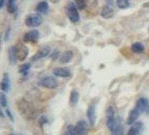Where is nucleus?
<instances>
[{
	"label": "nucleus",
	"instance_id": "obj_1",
	"mask_svg": "<svg viewBox=\"0 0 149 135\" xmlns=\"http://www.w3.org/2000/svg\"><path fill=\"white\" fill-rule=\"evenodd\" d=\"M17 108H18V111L20 112L22 117H25V119L31 120L36 117L37 113H36V109H35L34 104L28 101L27 99H19L17 101Z\"/></svg>",
	"mask_w": 149,
	"mask_h": 135
},
{
	"label": "nucleus",
	"instance_id": "obj_2",
	"mask_svg": "<svg viewBox=\"0 0 149 135\" xmlns=\"http://www.w3.org/2000/svg\"><path fill=\"white\" fill-rule=\"evenodd\" d=\"M66 13H67L68 18L73 23H76V22L79 21V13H78L77 6L75 5L74 3H69L67 7H66Z\"/></svg>",
	"mask_w": 149,
	"mask_h": 135
},
{
	"label": "nucleus",
	"instance_id": "obj_3",
	"mask_svg": "<svg viewBox=\"0 0 149 135\" xmlns=\"http://www.w3.org/2000/svg\"><path fill=\"white\" fill-rule=\"evenodd\" d=\"M42 23V17L39 14H31L25 18V25L29 28H36Z\"/></svg>",
	"mask_w": 149,
	"mask_h": 135
},
{
	"label": "nucleus",
	"instance_id": "obj_4",
	"mask_svg": "<svg viewBox=\"0 0 149 135\" xmlns=\"http://www.w3.org/2000/svg\"><path fill=\"white\" fill-rule=\"evenodd\" d=\"M38 85L42 88H46V89H56L57 86H58V82H57V80L52 76H47V77H44L42 79L39 80V82Z\"/></svg>",
	"mask_w": 149,
	"mask_h": 135
},
{
	"label": "nucleus",
	"instance_id": "obj_5",
	"mask_svg": "<svg viewBox=\"0 0 149 135\" xmlns=\"http://www.w3.org/2000/svg\"><path fill=\"white\" fill-rule=\"evenodd\" d=\"M87 123L85 120H79L74 127V135H87Z\"/></svg>",
	"mask_w": 149,
	"mask_h": 135
},
{
	"label": "nucleus",
	"instance_id": "obj_6",
	"mask_svg": "<svg viewBox=\"0 0 149 135\" xmlns=\"http://www.w3.org/2000/svg\"><path fill=\"white\" fill-rule=\"evenodd\" d=\"M143 123L141 121H135L133 125H131L130 129L128 130L127 135H141L143 132Z\"/></svg>",
	"mask_w": 149,
	"mask_h": 135
},
{
	"label": "nucleus",
	"instance_id": "obj_7",
	"mask_svg": "<svg viewBox=\"0 0 149 135\" xmlns=\"http://www.w3.org/2000/svg\"><path fill=\"white\" fill-rule=\"evenodd\" d=\"M87 117L90 125L93 127L94 125H95V120H96V112H95V104H91L90 106H89V108H88Z\"/></svg>",
	"mask_w": 149,
	"mask_h": 135
},
{
	"label": "nucleus",
	"instance_id": "obj_8",
	"mask_svg": "<svg viewBox=\"0 0 149 135\" xmlns=\"http://www.w3.org/2000/svg\"><path fill=\"white\" fill-rule=\"evenodd\" d=\"M137 110L140 111L141 113H144V112H146L147 110H148L149 108V101L147 98H145V97H141V98L137 99V104H135V107Z\"/></svg>",
	"mask_w": 149,
	"mask_h": 135
},
{
	"label": "nucleus",
	"instance_id": "obj_9",
	"mask_svg": "<svg viewBox=\"0 0 149 135\" xmlns=\"http://www.w3.org/2000/svg\"><path fill=\"white\" fill-rule=\"evenodd\" d=\"M16 51H17V58L20 60V61H23L27 56H28L29 50L28 48L25 46V44H19L18 46H16Z\"/></svg>",
	"mask_w": 149,
	"mask_h": 135
},
{
	"label": "nucleus",
	"instance_id": "obj_10",
	"mask_svg": "<svg viewBox=\"0 0 149 135\" xmlns=\"http://www.w3.org/2000/svg\"><path fill=\"white\" fill-rule=\"evenodd\" d=\"M39 38V33L36 30H33V31H30L28 33L25 34L23 36V41L25 42H36Z\"/></svg>",
	"mask_w": 149,
	"mask_h": 135
},
{
	"label": "nucleus",
	"instance_id": "obj_11",
	"mask_svg": "<svg viewBox=\"0 0 149 135\" xmlns=\"http://www.w3.org/2000/svg\"><path fill=\"white\" fill-rule=\"evenodd\" d=\"M53 74L57 77H62V78H68L71 76V72L67 68H55L53 70Z\"/></svg>",
	"mask_w": 149,
	"mask_h": 135
},
{
	"label": "nucleus",
	"instance_id": "obj_12",
	"mask_svg": "<svg viewBox=\"0 0 149 135\" xmlns=\"http://www.w3.org/2000/svg\"><path fill=\"white\" fill-rule=\"evenodd\" d=\"M50 51H51V50H50L49 46H44V48H41V49L32 57V61H36V60H39V59H41V58H44L46 56H48L50 54Z\"/></svg>",
	"mask_w": 149,
	"mask_h": 135
},
{
	"label": "nucleus",
	"instance_id": "obj_13",
	"mask_svg": "<svg viewBox=\"0 0 149 135\" xmlns=\"http://www.w3.org/2000/svg\"><path fill=\"white\" fill-rule=\"evenodd\" d=\"M141 112L139 110H137V108H134V109H132V110L129 112V116H128L127 118V125H133L135 121L137 120V118L140 117L141 115Z\"/></svg>",
	"mask_w": 149,
	"mask_h": 135
},
{
	"label": "nucleus",
	"instance_id": "obj_14",
	"mask_svg": "<svg viewBox=\"0 0 149 135\" xmlns=\"http://www.w3.org/2000/svg\"><path fill=\"white\" fill-rule=\"evenodd\" d=\"M113 14H114V11L110 5H104L102 9V12H100V16L103 18L105 19H109L113 17Z\"/></svg>",
	"mask_w": 149,
	"mask_h": 135
},
{
	"label": "nucleus",
	"instance_id": "obj_15",
	"mask_svg": "<svg viewBox=\"0 0 149 135\" xmlns=\"http://www.w3.org/2000/svg\"><path fill=\"white\" fill-rule=\"evenodd\" d=\"M111 134L112 135H124V128L122 125V121L120 119L115 120L114 127L111 130Z\"/></svg>",
	"mask_w": 149,
	"mask_h": 135
},
{
	"label": "nucleus",
	"instance_id": "obj_16",
	"mask_svg": "<svg viewBox=\"0 0 149 135\" xmlns=\"http://www.w3.org/2000/svg\"><path fill=\"white\" fill-rule=\"evenodd\" d=\"M0 88L2 90L3 92H8L10 90V78H9V75L8 74H4V76H3V79L0 83Z\"/></svg>",
	"mask_w": 149,
	"mask_h": 135
},
{
	"label": "nucleus",
	"instance_id": "obj_17",
	"mask_svg": "<svg viewBox=\"0 0 149 135\" xmlns=\"http://www.w3.org/2000/svg\"><path fill=\"white\" fill-rule=\"evenodd\" d=\"M17 51H16V46H11L9 49V60L10 62L14 65L17 60Z\"/></svg>",
	"mask_w": 149,
	"mask_h": 135
},
{
	"label": "nucleus",
	"instance_id": "obj_18",
	"mask_svg": "<svg viewBox=\"0 0 149 135\" xmlns=\"http://www.w3.org/2000/svg\"><path fill=\"white\" fill-rule=\"evenodd\" d=\"M48 10H49V5L46 1H41L36 6V12L39 13V14H47Z\"/></svg>",
	"mask_w": 149,
	"mask_h": 135
},
{
	"label": "nucleus",
	"instance_id": "obj_19",
	"mask_svg": "<svg viewBox=\"0 0 149 135\" xmlns=\"http://www.w3.org/2000/svg\"><path fill=\"white\" fill-rule=\"evenodd\" d=\"M73 58V52L72 51H66L60 57V62L62 63H68L70 62Z\"/></svg>",
	"mask_w": 149,
	"mask_h": 135
},
{
	"label": "nucleus",
	"instance_id": "obj_20",
	"mask_svg": "<svg viewBox=\"0 0 149 135\" xmlns=\"http://www.w3.org/2000/svg\"><path fill=\"white\" fill-rule=\"evenodd\" d=\"M78 98H79V94H78V92L76 90H73L71 92V94H70V104H71L72 107L76 106V104H77V101H78Z\"/></svg>",
	"mask_w": 149,
	"mask_h": 135
},
{
	"label": "nucleus",
	"instance_id": "obj_21",
	"mask_svg": "<svg viewBox=\"0 0 149 135\" xmlns=\"http://www.w3.org/2000/svg\"><path fill=\"white\" fill-rule=\"evenodd\" d=\"M6 9L10 14H14L17 11V5H16V0H9L6 4Z\"/></svg>",
	"mask_w": 149,
	"mask_h": 135
},
{
	"label": "nucleus",
	"instance_id": "obj_22",
	"mask_svg": "<svg viewBox=\"0 0 149 135\" xmlns=\"http://www.w3.org/2000/svg\"><path fill=\"white\" fill-rule=\"evenodd\" d=\"M131 50L134 53H142L144 51V46L140 42H135L131 46Z\"/></svg>",
	"mask_w": 149,
	"mask_h": 135
},
{
	"label": "nucleus",
	"instance_id": "obj_23",
	"mask_svg": "<svg viewBox=\"0 0 149 135\" xmlns=\"http://www.w3.org/2000/svg\"><path fill=\"white\" fill-rule=\"evenodd\" d=\"M116 5L120 9H127L130 5V0H116Z\"/></svg>",
	"mask_w": 149,
	"mask_h": 135
},
{
	"label": "nucleus",
	"instance_id": "obj_24",
	"mask_svg": "<svg viewBox=\"0 0 149 135\" xmlns=\"http://www.w3.org/2000/svg\"><path fill=\"white\" fill-rule=\"evenodd\" d=\"M88 4V0H75V5L78 10H84Z\"/></svg>",
	"mask_w": 149,
	"mask_h": 135
},
{
	"label": "nucleus",
	"instance_id": "obj_25",
	"mask_svg": "<svg viewBox=\"0 0 149 135\" xmlns=\"http://www.w3.org/2000/svg\"><path fill=\"white\" fill-rule=\"evenodd\" d=\"M0 104L3 108L8 106V99H6V96L4 94V92H0Z\"/></svg>",
	"mask_w": 149,
	"mask_h": 135
},
{
	"label": "nucleus",
	"instance_id": "obj_26",
	"mask_svg": "<svg viewBox=\"0 0 149 135\" xmlns=\"http://www.w3.org/2000/svg\"><path fill=\"white\" fill-rule=\"evenodd\" d=\"M30 68H31V65L30 63H25V65H22L21 67L19 68V73L21 74H27L30 70Z\"/></svg>",
	"mask_w": 149,
	"mask_h": 135
},
{
	"label": "nucleus",
	"instance_id": "obj_27",
	"mask_svg": "<svg viewBox=\"0 0 149 135\" xmlns=\"http://www.w3.org/2000/svg\"><path fill=\"white\" fill-rule=\"evenodd\" d=\"M62 135H74V127L73 126H69L67 131Z\"/></svg>",
	"mask_w": 149,
	"mask_h": 135
},
{
	"label": "nucleus",
	"instance_id": "obj_28",
	"mask_svg": "<svg viewBox=\"0 0 149 135\" xmlns=\"http://www.w3.org/2000/svg\"><path fill=\"white\" fill-rule=\"evenodd\" d=\"M106 115H107V118H108V117H113V116H114V110H113V108L109 107L108 109H107Z\"/></svg>",
	"mask_w": 149,
	"mask_h": 135
},
{
	"label": "nucleus",
	"instance_id": "obj_29",
	"mask_svg": "<svg viewBox=\"0 0 149 135\" xmlns=\"http://www.w3.org/2000/svg\"><path fill=\"white\" fill-rule=\"evenodd\" d=\"M4 2H5V0H0V10L2 9V6L4 5Z\"/></svg>",
	"mask_w": 149,
	"mask_h": 135
},
{
	"label": "nucleus",
	"instance_id": "obj_30",
	"mask_svg": "<svg viewBox=\"0 0 149 135\" xmlns=\"http://www.w3.org/2000/svg\"><path fill=\"white\" fill-rule=\"evenodd\" d=\"M57 54H58V52H57V51H56V52H55V54H53L52 58H53V59H56V57H57Z\"/></svg>",
	"mask_w": 149,
	"mask_h": 135
},
{
	"label": "nucleus",
	"instance_id": "obj_31",
	"mask_svg": "<svg viewBox=\"0 0 149 135\" xmlns=\"http://www.w3.org/2000/svg\"><path fill=\"white\" fill-rule=\"evenodd\" d=\"M50 1H51V2H53V3H57L59 0H50Z\"/></svg>",
	"mask_w": 149,
	"mask_h": 135
}]
</instances>
